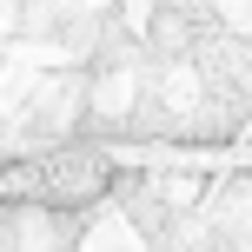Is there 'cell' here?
<instances>
[{
  "mask_svg": "<svg viewBox=\"0 0 252 252\" xmlns=\"http://www.w3.org/2000/svg\"><path fill=\"white\" fill-rule=\"evenodd\" d=\"M0 192L33 213H87L113 192V159L93 139H53V146L0 166Z\"/></svg>",
  "mask_w": 252,
  "mask_h": 252,
  "instance_id": "cell-1",
  "label": "cell"
}]
</instances>
